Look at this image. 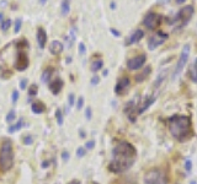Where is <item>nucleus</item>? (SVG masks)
<instances>
[{
	"label": "nucleus",
	"mask_w": 197,
	"mask_h": 184,
	"mask_svg": "<svg viewBox=\"0 0 197 184\" xmlns=\"http://www.w3.org/2000/svg\"><path fill=\"white\" fill-rule=\"evenodd\" d=\"M169 131L179 141H185L192 135V125L191 119L187 115L176 114L172 115L168 120Z\"/></svg>",
	"instance_id": "1"
},
{
	"label": "nucleus",
	"mask_w": 197,
	"mask_h": 184,
	"mask_svg": "<svg viewBox=\"0 0 197 184\" xmlns=\"http://www.w3.org/2000/svg\"><path fill=\"white\" fill-rule=\"evenodd\" d=\"M14 164V149L12 141L9 138H5L1 141L0 147V170L3 172H7L11 170Z\"/></svg>",
	"instance_id": "2"
},
{
	"label": "nucleus",
	"mask_w": 197,
	"mask_h": 184,
	"mask_svg": "<svg viewBox=\"0 0 197 184\" xmlns=\"http://www.w3.org/2000/svg\"><path fill=\"white\" fill-rule=\"evenodd\" d=\"M136 160V157L128 156V155H122L112 152V160L109 164V170L112 173H122L126 172L128 168H131Z\"/></svg>",
	"instance_id": "3"
},
{
	"label": "nucleus",
	"mask_w": 197,
	"mask_h": 184,
	"mask_svg": "<svg viewBox=\"0 0 197 184\" xmlns=\"http://www.w3.org/2000/svg\"><path fill=\"white\" fill-rule=\"evenodd\" d=\"M193 12H195L193 6L192 5H186V6L181 7V9L179 10V12L174 16V20L171 21V23L175 25L176 27L181 28V27L186 26V25L188 23V21H190L191 17H192Z\"/></svg>",
	"instance_id": "4"
},
{
	"label": "nucleus",
	"mask_w": 197,
	"mask_h": 184,
	"mask_svg": "<svg viewBox=\"0 0 197 184\" xmlns=\"http://www.w3.org/2000/svg\"><path fill=\"white\" fill-rule=\"evenodd\" d=\"M188 57H190V46L186 44V46H184L182 51H181V54H180V58H179L176 65H175V69H174V72H172V78H171L172 81L176 80V78L180 75V72L184 70L185 65L187 64Z\"/></svg>",
	"instance_id": "5"
},
{
	"label": "nucleus",
	"mask_w": 197,
	"mask_h": 184,
	"mask_svg": "<svg viewBox=\"0 0 197 184\" xmlns=\"http://www.w3.org/2000/svg\"><path fill=\"white\" fill-rule=\"evenodd\" d=\"M160 22H161V16L158 15L157 12H148L143 19V25L149 30L157 28L160 25Z\"/></svg>",
	"instance_id": "6"
},
{
	"label": "nucleus",
	"mask_w": 197,
	"mask_h": 184,
	"mask_svg": "<svg viewBox=\"0 0 197 184\" xmlns=\"http://www.w3.org/2000/svg\"><path fill=\"white\" fill-rule=\"evenodd\" d=\"M166 38H168L166 33L159 31L157 35L152 36L149 39H148V48H149L150 51H153V49H155V48H158L159 46H161L164 42L166 41Z\"/></svg>",
	"instance_id": "7"
},
{
	"label": "nucleus",
	"mask_w": 197,
	"mask_h": 184,
	"mask_svg": "<svg viewBox=\"0 0 197 184\" xmlns=\"http://www.w3.org/2000/svg\"><path fill=\"white\" fill-rule=\"evenodd\" d=\"M30 65V60H28V57L25 52H19L18 57H16V60L14 63V66L16 70L19 71H25Z\"/></svg>",
	"instance_id": "8"
},
{
	"label": "nucleus",
	"mask_w": 197,
	"mask_h": 184,
	"mask_svg": "<svg viewBox=\"0 0 197 184\" xmlns=\"http://www.w3.org/2000/svg\"><path fill=\"white\" fill-rule=\"evenodd\" d=\"M163 180V174L159 170H150L144 175V184H157Z\"/></svg>",
	"instance_id": "9"
},
{
	"label": "nucleus",
	"mask_w": 197,
	"mask_h": 184,
	"mask_svg": "<svg viewBox=\"0 0 197 184\" xmlns=\"http://www.w3.org/2000/svg\"><path fill=\"white\" fill-rule=\"evenodd\" d=\"M145 60H147L145 54H141V55L133 57V58H131V59H128V62H127V68H128L129 70H138V69H141L142 66L144 65Z\"/></svg>",
	"instance_id": "10"
},
{
	"label": "nucleus",
	"mask_w": 197,
	"mask_h": 184,
	"mask_svg": "<svg viewBox=\"0 0 197 184\" xmlns=\"http://www.w3.org/2000/svg\"><path fill=\"white\" fill-rule=\"evenodd\" d=\"M129 85H131V81H129V78L127 76H123L121 78L117 83H116V86H115V93L121 96L123 93H126L127 90L129 88Z\"/></svg>",
	"instance_id": "11"
},
{
	"label": "nucleus",
	"mask_w": 197,
	"mask_h": 184,
	"mask_svg": "<svg viewBox=\"0 0 197 184\" xmlns=\"http://www.w3.org/2000/svg\"><path fill=\"white\" fill-rule=\"evenodd\" d=\"M136 104H137L136 99H131V101H128V102L126 103L125 108H123V112L127 114L128 119H129L131 122H134V120H136V115H134V113H136L134 109H136V107H137Z\"/></svg>",
	"instance_id": "12"
},
{
	"label": "nucleus",
	"mask_w": 197,
	"mask_h": 184,
	"mask_svg": "<svg viewBox=\"0 0 197 184\" xmlns=\"http://www.w3.org/2000/svg\"><path fill=\"white\" fill-rule=\"evenodd\" d=\"M144 37V32L142 30H136L132 35H129L126 39V46H131V44H134L138 43L139 41Z\"/></svg>",
	"instance_id": "13"
},
{
	"label": "nucleus",
	"mask_w": 197,
	"mask_h": 184,
	"mask_svg": "<svg viewBox=\"0 0 197 184\" xmlns=\"http://www.w3.org/2000/svg\"><path fill=\"white\" fill-rule=\"evenodd\" d=\"M37 42H38V47L41 49H43L46 43H47V33H46V30L42 28V27H38L37 28Z\"/></svg>",
	"instance_id": "14"
},
{
	"label": "nucleus",
	"mask_w": 197,
	"mask_h": 184,
	"mask_svg": "<svg viewBox=\"0 0 197 184\" xmlns=\"http://www.w3.org/2000/svg\"><path fill=\"white\" fill-rule=\"evenodd\" d=\"M62 88H63V81L61 79L53 80L51 82V85H49V90H51V92H52L53 95H55V96L62 91Z\"/></svg>",
	"instance_id": "15"
},
{
	"label": "nucleus",
	"mask_w": 197,
	"mask_h": 184,
	"mask_svg": "<svg viewBox=\"0 0 197 184\" xmlns=\"http://www.w3.org/2000/svg\"><path fill=\"white\" fill-rule=\"evenodd\" d=\"M63 44H62V42L59 41H53L51 46H49V52H51L53 55H59L62 52H63Z\"/></svg>",
	"instance_id": "16"
},
{
	"label": "nucleus",
	"mask_w": 197,
	"mask_h": 184,
	"mask_svg": "<svg viewBox=\"0 0 197 184\" xmlns=\"http://www.w3.org/2000/svg\"><path fill=\"white\" fill-rule=\"evenodd\" d=\"M155 98L154 96H150V97H147V99H145V102H143V104L139 107V109H138V114H142L144 111H147L148 108H149L154 102H155Z\"/></svg>",
	"instance_id": "17"
},
{
	"label": "nucleus",
	"mask_w": 197,
	"mask_h": 184,
	"mask_svg": "<svg viewBox=\"0 0 197 184\" xmlns=\"http://www.w3.org/2000/svg\"><path fill=\"white\" fill-rule=\"evenodd\" d=\"M31 109H32V112H34L35 114H41V113L45 112L46 107H45V104L42 102H35V103L31 104Z\"/></svg>",
	"instance_id": "18"
},
{
	"label": "nucleus",
	"mask_w": 197,
	"mask_h": 184,
	"mask_svg": "<svg viewBox=\"0 0 197 184\" xmlns=\"http://www.w3.org/2000/svg\"><path fill=\"white\" fill-rule=\"evenodd\" d=\"M190 78L195 83H197V59H195L190 66Z\"/></svg>",
	"instance_id": "19"
},
{
	"label": "nucleus",
	"mask_w": 197,
	"mask_h": 184,
	"mask_svg": "<svg viewBox=\"0 0 197 184\" xmlns=\"http://www.w3.org/2000/svg\"><path fill=\"white\" fill-rule=\"evenodd\" d=\"M52 74H53V69H51V68L45 69V71L42 72V76H41V81L45 82V83H47L49 80H51Z\"/></svg>",
	"instance_id": "20"
},
{
	"label": "nucleus",
	"mask_w": 197,
	"mask_h": 184,
	"mask_svg": "<svg viewBox=\"0 0 197 184\" xmlns=\"http://www.w3.org/2000/svg\"><path fill=\"white\" fill-rule=\"evenodd\" d=\"M102 66H104V62L102 59H96L91 63V66H90V69H91L93 72H97L99 70H101L102 69Z\"/></svg>",
	"instance_id": "21"
},
{
	"label": "nucleus",
	"mask_w": 197,
	"mask_h": 184,
	"mask_svg": "<svg viewBox=\"0 0 197 184\" xmlns=\"http://www.w3.org/2000/svg\"><path fill=\"white\" fill-rule=\"evenodd\" d=\"M166 74H168V69H165L164 71H161L158 76H157V79H155V81H154V87H159L161 83H163V81L165 80V76H166Z\"/></svg>",
	"instance_id": "22"
},
{
	"label": "nucleus",
	"mask_w": 197,
	"mask_h": 184,
	"mask_svg": "<svg viewBox=\"0 0 197 184\" xmlns=\"http://www.w3.org/2000/svg\"><path fill=\"white\" fill-rule=\"evenodd\" d=\"M70 11V1H67V0H63L61 4V14L63 16H67Z\"/></svg>",
	"instance_id": "23"
},
{
	"label": "nucleus",
	"mask_w": 197,
	"mask_h": 184,
	"mask_svg": "<svg viewBox=\"0 0 197 184\" xmlns=\"http://www.w3.org/2000/svg\"><path fill=\"white\" fill-rule=\"evenodd\" d=\"M150 71H152V68L150 66H145V70H143L141 74H138L137 76H136V80L138 81V82H141V81H143L144 79H147V76L150 74Z\"/></svg>",
	"instance_id": "24"
},
{
	"label": "nucleus",
	"mask_w": 197,
	"mask_h": 184,
	"mask_svg": "<svg viewBox=\"0 0 197 184\" xmlns=\"http://www.w3.org/2000/svg\"><path fill=\"white\" fill-rule=\"evenodd\" d=\"M22 125H23V119H19L16 124H14V125H11V127H9L7 131H9L10 134H11V133H15V131L20 130V129L22 128Z\"/></svg>",
	"instance_id": "25"
},
{
	"label": "nucleus",
	"mask_w": 197,
	"mask_h": 184,
	"mask_svg": "<svg viewBox=\"0 0 197 184\" xmlns=\"http://www.w3.org/2000/svg\"><path fill=\"white\" fill-rule=\"evenodd\" d=\"M11 26V20L10 19H7V20H4L1 22V26H0V28H1V31H7L10 28Z\"/></svg>",
	"instance_id": "26"
},
{
	"label": "nucleus",
	"mask_w": 197,
	"mask_h": 184,
	"mask_svg": "<svg viewBox=\"0 0 197 184\" xmlns=\"http://www.w3.org/2000/svg\"><path fill=\"white\" fill-rule=\"evenodd\" d=\"M55 118H57V123H58V125H63V114H62V111L61 109H57L55 111Z\"/></svg>",
	"instance_id": "27"
},
{
	"label": "nucleus",
	"mask_w": 197,
	"mask_h": 184,
	"mask_svg": "<svg viewBox=\"0 0 197 184\" xmlns=\"http://www.w3.org/2000/svg\"><path fill=\"white\" fill-rule=\"evenodd\" d=\"M37 93H38V86L37 85H32L28 88V96L35 97V96H37Z\"/></svg>",
	"instance_id": "28"
},
{
	"label": "nucleus",
	"mask_w": 197,
	"mask_h": 184,
	"mask_svg": "<svg viewBox=\"0 0 197 184\" xmlns=\"http://www.w3.org/2000/svg\"><path fill=\"white\" fill-rule=\"evenodd\" d=\"M22 143L25 144V145H32V143H34V139H32V135H25L23 138H22Z\"/></svg>",
	"instance_id": "29"
},
{
	"label": "nucleus",
	"mask_w": 197,
	"mask_h": 184,
	"mask_svg": "<svg viewBox=\"0 0 197 184\" xmlns=\"http://www.w3.org/2000/svg\"><path fill=\"white\" fill-rule=\"evenodd\" d=\"M21 26H22V19L21 17L16 19V21H15V33H19L20 32Z\"/></svg>",
	"instance_id": "30"
},
{
	"label": "nucleus",
	"mask_w": 197,
	"mask_h": 184,
	"mask_svg": "<svg viewBox=\"0 0 197 184\" xmlns=\"http://www.w3.org/2000/svg\"><path fill=\"white\" fill-rule=\"evenodd\" d=\"M14 119H15V111L12 109V111H10L9 113H7V115H6V122H7V123H12Z\"/></svg>",
	"instance_id": "31"
},
{
	"label": "nucleus",
	"mask_w": 197,
	"mask_h": 184,
	"mask_svg": "<svg viewBox=\"0 0 197 184\" xmlns=\"http://www.w3.org/2000/svg\"><path fill=\"white\" fill-rule=\"evenodd\" d=\"M86 152V149L85 147H78L77 149V156L78 157H84Z\"/></svg>",
	"instance_id": "32"
},
{
	"label": "nucleus",
	"mask_w": 197,
	"mask_h": 184,
	"mask_svg": "<svg viewBox=\"0 0 197 184\" xmlns=\"http://www.w3.org/2000/svg\"><path fill=\"white\" fill-rule=\"evenodd\" d=\"M99 82H100V78H99L97 75H94V76L91 78V80H90V83H91V86L99 85Z\"/></svg>",
	"instance_id": "33"
},
{
	"label": "nucleus",
	"mask_w": 197,
	"mask_h": 184,
	"mask_svg": "<svg viewBox=\"0 0 197 184\" xmlns=\"http://www.w3.org/2000/svg\"><path fill=\"white\" fill-rule=\"evenodd\" d=\"M84 106V97L83 96H80L78 98V102H77V109H81Z\"/></svg>",
	"instance_id": "34"
},
{
	"label": "nucleus",
	"mask_w": 197,
	"mask_h": 184,
	"mask_svg": "<svg viewBox=\"0 0 197 184\" xmlns=\"http://www.w3.org/2000/svg\"><path fill=\"white\" fill-rule=\"evenodd\" d=\"M86 53V47H85V44L81 42V43H79V54L80 55H84Z\"/></svg>",
	"instance_id": "35"
},
{
	"label": "nucleus",
	"mask_w": 197,
	"mask_h": 184,
	"mask_svg": "<svg viewBox=\"0 0 197 184\" xmlns=\"http://www.w3.org/2000/svg\"><path fill=\"white\" fill-rule=\"evenodd\" d=\"M91 117H93V112H91V108L90 107H86V109H85V118L88 120L91 119Z\"/></svg>",
	"instance_id": "36"
},
{
	"label": "nucleus",
	"mask_w": 197,
	"mask_h": 184,
	"mask_svg": "<svg viewBox=\"0 0 197 184\" xmlns=\"http://www.w3.org/2000/svg\"><path fill=\"white\" fill-rule=\"evenodd\" d=\"M68 103H69V107H73L74 103H75V96H74L73 93H70L68 96Z\"/></svg>",
	"instance_id": "37"
},
{
	"label": "nucleus",
	"mask_w": 197,
	"mask_h": 184,
	"mask_svg": "<svg viewBox=\"0 0 197 184\" xmlns=\"http://www.w3.org/2000/svg\"><path fill=\"white\" fill-rule=\"evenodd\" d=\"M95 147V141L94 140H90V141H88V143L85 144V149L86 150H93Z\"/></svg>",
	"instance_id": "38"
},
{
	"label": "nucleus",
	"mask_w": 197,
	"mask_h": 184,
	"mask_svg": "<svg viewBox=\"0 0 197 184\" xmlns=\"http://www.w3.org/2000/svg\"><path fill=\"white\" fill-rule=\"evenodd\" d=\"M185 170H186L187 172H190V171L192 170V162H191L190 160H186V161H185Z\"/></svg>",
	"instance_id": "39"
},
{
	"label": "nucleus",
	"mask_w": 197,
	"mask_h": 184,
	"mask_svg": "<svg viewBox=\"0 0 197 184\" xmlns=\"http://www.w3.org/2000/svg\"><path fill=\"white\" fill-rule=\"evenodd\" d=\"M18 99H19V91H14L12 92V97H11L12 103H16V102H18Z\"/></svg>",
	"instance_id": "40"
},
{
	"label": "nucleus",
	"mask_w": 197,
	"mask_h": 184,
	"mask_svg": "<svg viewBox=\"0 0 197 184\" xmlns=\"http://www.w3.org/2000/svg\"><path fill=\"white\" fill-rule=\"evenodd\" d=\"M27 87V79H22L21 81H20V88L21 90H25Z\"/></svg>",
	"instance_id": "41"
},
{
	"label": "nucleus",
	"mask_w": 197,
	"mask_h": 184,
	"mask_svg": "<svg viewBox=\"0 0 197 184\" xmlns=\"http://www.w3.org/2000/svg\"><path fill=\"white\" fill-rule=\"evenodd\" d=\"M110 32L112 33V35H113L115 37H120V36H121V32L117 31V30H115V28H110Z\"/></svg>",
	"instance_id": "42"
},
{
	"label": "nucleus",
	"mask_w": 197,
	"mask_h": 184,
	"mask_svg": "<svg viewBox=\"0 0 197 184\" xmlns=\"http://www.w3.org/2000/svg\"><path fill=\"white\" fill-rule=\"evenodd\" d=\"M62 158H63L64 161H68V160H69V154H68L67 151H64V152L62 154Z\"/></svg>",
	"instance_id": "43"
},
{
	"label": "nucleus",
	"mask_w": 197,
	"mask_h": 184,
	"mask_svg": "<svg viewBox=\"0 0 197 184\" xmlns=\"http://www.w3.org/2000/svg\"><path fill=\"white\" fill-rule=\"evenodd\" d=\"M48 166H49V162H48V161H45V162H42V168H47Z\"/></svg>",
	"instance_id": "44"
},
{
	"label": "nucleus",
	"mask_w": 197,
	"mask_h": 184,
	"mask_svg": "<svg viewBox=\"0 0 197 184\" xmlns=\"http://www.w3.org/2000/svg\"><path fill=\"white\" fill-rule=\"evenodd\" d=\"M110 7H111V10H115V9H116V4H115L113 1H111V4H110Z\"/></svg>",
	"instance_id": "45"
},
{
	"label": "nucleus",
	"mask_w": 197,
	"mask_h": 184,
	"mask_svg": "<svg viewBox=\"0 0 197 184\" xmlns=\"http://www.w3.org/2000/svg\"><path fill=\"white\" fill-rule=\"evenodd\" d=\"M68 184H80V182L79 180H77V179H74V180H72V182H69Z\"/></svg>",
	"instance_id": "46"
},
{
	"label": "nucleus",
	"mask_w": 197,
	"mask_h": 184,
	"mask_svg": "<svg viewBox=\"0 0 197 184\" xmlns=\"http://www.w3.org/2000/svg\"><path fill=\"white\" fill-rule=\"evenodd\" d=\"M185 1H186V0H175V3L179 4V5H180V4H184Z\"/></svg>",
	"instance_id": "47"
},
{
	"label": "nucleus",
	"mask_w": 197,
	"mask_h": 184,
	"mask_svg": "<svg viewBox=\"0 0 197 184\" xmlns=\"http://www.w3.org/2000/svg\"><path fill=\"white\" fill-rule=\"evenodd\" d=\"M80 138H85V133L84 131H80Z\"/></svg>",
	"instance_id": "48"
},
{
	"label": "nucleus",
	"mask_w": 197,
	"mask_h": 184,
	"mask_svg": "<svg viewBox=\"0 0 197 184\" xmlns=\"http://www.w3.org/2000/svg\"><path fill=\"white\" fill-rule=\"evenodd\" d=\"M47 3V0H39V4H42V5H45Z\"/></svg>",
	"instance_id": "49"
},
{
	"label": "nucleus",
	"mask_w": 197,
	"mask_h": 184,
	"mask_svg": "<svg viewBox=\"0 0 197 184\" xmlns=\"http://www.w3.org/2000/svg\"><path fill=\"white\" fill-rule=\"evenodd\" d=\"M3 17H4V15H3L1 12H0V21H1V22L4 21V20H3Z\"/></svg>",
	"instance_id": "50"
},
{
	"label": "nucleus",
	"mask_w": 197,
	"mask_h": 184,
	"mask_svg": "<svg viewBox=\"0 0 197 184\" xmlns=\"http://www.w3.org/2000/svg\"><path fill=\"white\" fill-rule=\"evenodd\" d=\"M72 62V58L69 57V58H67V63H70Z\"/></svg>",
	"instance_id": "51"
},
{
	"label": "nucleus",
	"mask_w": 197,
	"mask_h": 184,
	"mask_svg": "<svg viewBox=\"0 0 197 184\" xmlns=\"http://www.w3.org/2000/svg\"><path fill=\"white\" fill-rule=\"evenodd\" d=\"M107 74H109V71H107V70H105V71H104V76H106Z\"/></svg>",
	"instance_id": "52"
},
{
	"label": "nucleus",
	"mask_w": 197,
	"mask_h": 184,
	"mask_svg": "<svg viewBox=\"0 0 197 184\" xmlns=\"http://www.w3.org/2000/svg\"><path fill=\"white\" fill-rule=\"evenodd\" d=\"M157 184H164V183H163V180H161V182H159V183H157Z\"/></svg>",
	"instance_id": "53"
},
{
	"label": "nucleus",
	"mask_w": 197,
	"mask_h": 184,
	"mask_svg": "<svg viewBox=\"0 0 197 184\" xmlns=\"http://www.w3.org/2000/svg\"><path fill=\"white\" fill-rule=\"evenodd\" d=\"M191 184H197V183L196 182H191Z\"/></svg>",
	"instance_id": "54"
},
{
	"label": "nucleus",
	"mask_w": 197,
	"mask_h": 184,
	"mask_svg": "<svg viewBox=\"0 0 197 184\" xmlns=\"http://www.w3.org/2000/svg\"><path fill=\"white\" fill-rule=\"evenodd\" d=\"M93 184H99V183H93Z\"/></svg>",
	"instance_id": "55"
},
{
	"label": "nucleus",
	"mask_w": 197,
	"mask_h": 184,
	"mask_svg": "<svg viewBox=\"0 0 197 184\" xmlns=\"http://www.w3.org/2000/svg\"><path fill=\"white\" fill-rule=\"evenodd\" d=\"M67 1H70V0H67Z\"/></svg>",
	"instance_id": "56"
}]
</instances>
